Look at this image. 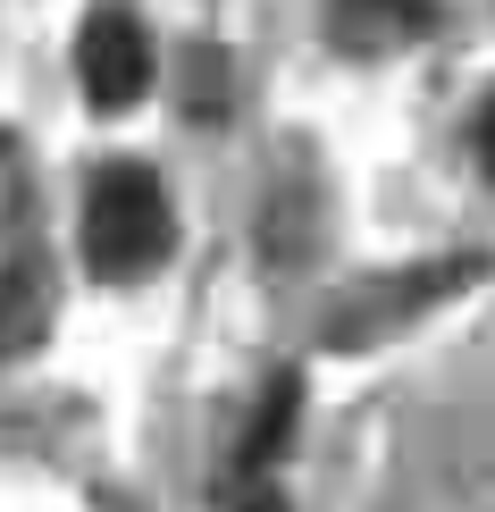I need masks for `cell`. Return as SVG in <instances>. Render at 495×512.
<instances>
[{"label": "cell", "mask_w": 495, "mask_h": 512, "mask_svg": "<svg viewBox=\"0 0 495 512\" xmlns=\"http://www.w3.org/2000/svg\"><path fill=\"white\" fill-rule=\"evenodd\" d=\"M177 244V210H168V185L143 160H110L84 194V269L101 286H135L152 277Z\"/></svg>", "instance_id": "cell-1"}, {"label": "cell", "mask_w": 495, "mask_h": 512, "mask_svg": "<svg viewBox=\"0 0 495 512\" xmlns=\"http://www.w3.org/2000/svg\"><path fill=\"white\" fill-rule=\"evenodd\" d=\"M76 76H84V101L93 110H135L152 93V34H143V17L93 9L84 34H76Z\"/></svg>", "instance_id": "cell-2"}, {"label": "cell", "mask_w": 495, "mask_h": 512, "mask_svg": "<svg viewBox=\"0 0 495 512\" xmlns=\"http://www.w3.org/2000/svg\"><path fill=\"white\" fill-rule=\"evenodd\" d=\"M294 412H303V378H269L261 387V403H252V420H244V445H235V462H244L252 479L269 471L277 454H286V437H294Z\"/></svg>", "instance_id": "cell-3"}, {"label": "cell", "mask_w": 495, "mask_h": 512, "mask_svg": "<svg viewBox=\"0 0 495 512\" xmlns=\"http://www.w3.org/2000/svg\"><path fill=\"white\" fill-rule=\"evenodd\" d=\"M17 202H26V160H17V143L0 135V219H9Z\"/></svg>", "instance_id": "cell-4"}, {"label": "cell", "mask_w": 495, "mask_h": 512, "mask_svg": "<svg viewBox=\"0 0 495 512\" xmlns=\"http://www.w3.org/2000/svg\"><path fill=\"white\" fill-rule=\"evenodd\" d=\"M235 512H286V504H277L269 487H244V496H235Z\"/></svg>", "instance_id": "cell-5"}, {"label": "cell", "mask_w": 495, "mask_h": 512, "mask_svg": "<svg viewBox=\"0 0 495 512\" xmlns=\"http://www.w3.org/2000/svg\"><path fill=\"white\" fill-rule=\"evenodd\" d=\"M479 160H487V177H495V101H487V118H479Z\"/></svg>", "instance_id": "cell-6"}, {"label": "cell", "mask_w": 495, "mask_h": 512, "mask_svg": "<svg viewBox=\"0 0 495 512\" xmlns=\"http://www.w3.org/2000/svg\"><path fill=\"white\" fill-rule=\"evenodd\" d=\"M0 336H9V319H0Z\"/></svg>", "instance_id": "cell-7"}]
</instances>
